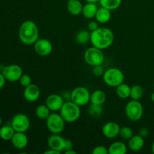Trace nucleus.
I'll return each mask as SVG.
<instances>
[{
  "label": "nucleus",
  "mask_w": 154,
  "mask_h": 154,
  "mask_svg": "<svg viewBox=\"0 0 154 154\" xmlns=\"http://www.w3.org/2000/svg\"><path fill=\"white\" fill-rule=\"evenodd\" d=\"M114 41L113 31L106 27H99L91 32L90 42L92 45L101 50H105L112 45Z\"/></svg>",
  "instance_id": "obj_1"
},
{
  "label": "nucleus",
  "mask_w": 154,
  "mask_h": 154,
  "mask_svg": "<svg viewBox=\"0 0 154 154\" xmlns=\"http://www.w3.org/2000/svg\"><path fill=\"white\" fill-rule=\"evenodd\" d=\"M18 36L20 42L24 45H34L39 38V30L37 24L32 20L23 22L19 28Z\"/></svg>",
  "instance_id": "obj_2"
},
{
  "label": "nucleus",
  "mask_w": 154,
  "mask_h": 154,
  "mask_svg": "<svg viewBox=\"0 0 154 154\" xmlns=\"http://www.w3.org/2000/svg\"><path fill=\"white\" fill-rule=\"evenodd\" d=\"M81 106L72 101H66L60 111V114L66 123H74L81 117Z\"/></svg>",
  "instance_id": "obj_3"
},
{
  "label": "nucleus",
  "mask_w": 154,
  "mask_h": 154,
  "mask_svg": "<svg viewBox=\"0 0 154 154\" xmlns=\"http://www.w3.org/2000/svg\"><path fill=\"white\" fill-rule=\"evenodd\" d=\"M102 78L105 84L111 87H118L125 79L123 72L117 68H110L105 70Z\"/></svg>",
  "instance_id": "obj_4"
},
{
  "label": "nucleus",
  "mask_w": 154,
  "mask_h": 154,
  "mask_svg": "<svg viewBox=\"0 0 154 154\" xmlns=\"http://www.w3.org/2000/svg\"><path fill=\"white\" fill-rule=\"evenodd\" d=\"M102 51L103 50H101L94 46L87 48L84 54V61L87 64L93 67L100 66L105 60V55Z\"/></svg>",
  "instance_id": "obj_5"
},
{
  "label": "nucleus",
  "mask_w": 154,
  "mask_h": 154,
  "mask_svg": "<svg viewBox=\"0 0 154 154\" xmlns=\"http://www.w3.org/2000/svg\"><path fill=\"white\" fill-rule=\"evenodd\" d=\"M66 123L61 114L57 112L50 114L46 120L47 128L52 134L62 133L66 127Z\"/></svg>",
  "instance_id": "obj_6"
},
{
  "label": "nucleus",
  "mask_w": 154,
  "mask_h": 154,
  "mask_svg": "<svg viewBox=\"0 0 154 154\" xmlns=\"http://www.w3.org/2000/svg\"><path fill=\"white\" fill-rule=\"evenodd\" d=\"M125 113L129 120L132 121H138L144 114V108L139 100H131L126 104Z\"/></svg>",
  "instance_id": "obj_7"
},
{
  "label": "nucleus",
  "mask_w": 154,
  "mask_h": 154,
  "mask_svg": "<svg viewBox=\"0 0 154 154\" xmlns=\"http://www.w3.org/2000/svg\"><path fill=\"white\" fill-rule=\"evenodd\" d=\"M91 93L84 87H77L71 92V101L79 106H84L90 102Z\"/></svg>",
  "instance_id": "obj_8"
},
{
  "label": "nucleus",
  "mask_w": 154,
  "mask_h": 154,
  "mask_svg": "<svg viewBox=\"0 0 154 154\" xmlns=\"http://www.w3.org/2000/svg\"><path fill=\"white\" fill-rule=\"evenodd\" d=\"M11 125L15 132H26L30 127V120L26 114L19 113L14 116Z\"/></svg>",
  "instance_id": "obj_9"
},
{
  "label": "nucleus",
  "mask_w": 154,
  "mask_h": 154,
  "mask_svg": "<svg viewBox=\"0 0 154 154\" xmlns=\"http://www.w3.org/2000/svg\"><path fill=\"white\" fill-rule=\"evenodd\" d=\"M2 73L5 76L6 81L10 82H16L19 81L21 76L23 75L22 68L16 64H11L5 66L3 69Z\"/></svg>",
  "instance_id": "obj_10"
},
{
  "label": "nucleus",
  "mask_w": 154,
  "mask_h": 154,
  "mask_svg": "<svg viewBox=\"0 0 154 154\" xmlns=\"http://www.w3.org/2000/svg\"><path fill=\"white\" fill-rule=\"evenodd\" d=\"M33 45L35 52L41 57L50 55L53 51L52 43L47 38H38Z\"/></svg>",
  "instance_id": "obj_11"
},
{
  "label": "nucleus",
  "mask_w": 154,
  "mask_h": 154,
  "mask_svg": "<svg viewBox=\"0 0 154 154\" xmlns=\"http://www.w3.org/2000/svg\"><path fill=\"white\" fill-rule=\"evenodd\" d=\"M64 102L65 101L63 99V96L61 95L56 94V93L48 96V98L46 99V101H45L46 105L53 112L60 111Z\"/></svg>",
  "instance_id": "obj_12"
},
{
  "label": "nucleus",
  "mask_w": 154,
  "mask_h": 154,
  "mask_svg": "<svg viewBox=\"0 0 154 154\" xmlns=\"http://www.w3.org/2000/svg\"><path fill=\"white\" fill-rule=\"evenodd\" d=\"M65 141L66 139L60 134H52L48 139V145L50 149H53L60 153L64 151Z\"/></svg>",
  "instance_id": "obj_13"
},
{
  "label": "nucleus",
  "mask_w": 154,
  "mask_h": 154,
  "mask_svg": "<svg viewBox=\"0 0 154 154\" xmlns=\"http://www.w3.org/2000/svg\"><path fill=\"white\" fill-rule=\"evenodd\" d=\"M41 96V90L36 84H31L24 88L23 97L27 102H35Z\"/></svg>",
  "instance_id": "obj_14"
},
{
  "label": "nucleus",
  "mask_w": 154,
  "mask_h": 154,
  "mask_svg": "<svg viewBox=\"0 0 154 154\" xmlns=\"http://www.w3.org/2000/svg\"><path fill=\"white\" fill-rule=\"evenodd\" d=\"M120 130V127L118 123L113 121L108 122L102 127V133L104 136L109 139H113L118 136Z\"/></svg>",
  "instance_id": "obj_15"
},
{
  "label": "nucleus",
  "mask_w": 154,
  "mask_h": 154,
  "mask_svg": "<svg viewBox=\"0 0 154 154\" xmlns=\"http://www.w3.org/2000/svg\"><path fill=\"white\" fill-rule=\"evenodd\" d=\"M11 141L14 148L17 150H23L28 145L29 139L25 132H15L14 135L11 139Z\"/></svg>",
  "instance_id": "obj_16"
},
{
  "label": "nucleus",
  "mask_w": 154,
  "mask_h": 154,
  "mask_svg": "<svg viewBox=\"0 0 154 154\" xmlns=\"http://www.w3.org/2000/svg\"><path fill=\"white\" fill-rule=\"evenodd\" d=\"M144 146V138L139 135H133L128 142V147L133 152L140 151Z\"/></svg>",
  "instance_id": "obj_17"
},
{
  "label": "nucleus",
  "mask_w": 154,
  "mask_h": 154,
  "mask_svg": "<svg viewBox=\"0 0 154 154\" xmlns=\"http://www.w3.org/2000/svg\"><path fill=\"white\" fill-rule=\"evenodd\" d=\"M98 8H99L97 7L96 3L87 2L83 6L81 14L87 19H93V18L96 17Z\"/></svg>",
  "instance_id": "obj_18"
},
{
  "label": "nucleus",
  "mask_w": 154,
  "mask_h": 154,
  "mask_svg": "<svg viewBox=\"0 0 154 154\" xmlns=\"http://www.w3.org/2000/svg\"><path fill=\"white\" fill-rule=\"evenodd\" d=\"M83 4L80 0H68L67 5V10L71 14L78 16L81 14L83 9Z\"/></svg>",
  "instance_id": "obj_19"
},
{
  "label": "nucleus",
  "mask_w": 154,
  "mask_h": 154,
  "mask_svg": "<svg viewBox=\"0 0 154 154\" xmlns=\"http://www.w3.org/2000/svg\"><path fill=\"white\" fill-rule=\"evenodd\" d=\"M95 18L99 23H106L111 18V11L101 6L98 8Z\"/></svg>",
  "instance_id": "obj_20"
},
{
  "label": "nucleus",
  "mask_w": 154,
  "mask_h": 154,
  "mask_svg": "<svg viewBox=\"0 0 154 154\" xmlns=\"http://www.w3.org/2000/svg\"><path fill=\"white\" fill-rule=\"evenodd\" d=\"M106 93L101 90H96L91 93L90 96V102L95 105H102L106 102Z\"/></svg>",
  "instance_id": "obj_21"
},
{
  "label": "nucleus",
  "mask_w": 154,
  "mask_h": 154,
  "mask_svg": "<svg viewBox=\"0 0 154 154\" xmlns=\"http://www.w3.org/2000/svg\"><path fill=\"white\" fill-rule=\"evenodd\" d=\"M127 146L121 141L112 143L108 147L109 154H125L127 152Z\"/></svg>",
  "instance_id": "obj_22"
},
{
  "label": "nucleus",
  "mask_w": 154,
  "mask_h": 154,
  "mask_svg": "<svg viewBox=\"0 0 154 154\" xmlns=\"http://www.w3.org/2000/svg\"><path fill=\"white\" fill-rule=\"evenodd\" d=\"M131 87L128 84H120L118 87H116V94L119 98L122 99H126L130 97Z\"/></svg>",
  "instance_id": "obj_23"
},
{
  "label": "nucleus",
  "mask_w": 154,
  "mask_h": 154,
  "mask_svg": "<svg viewBox=\"0 0 154 154\" xmlns=\"http://www.w3.org/2000/svg\"><path fill=\"white\" fill-rule=\"evenodd\" d=\"M90 36L91 32L90 30H81L75 35V42L79 45H86L90 42Z\"/></svg>",
  "instance_id": "obj_24"
},
{
  "label": "nucleus",
  "mask_w": 154,
  "mask_h": 154,
  "mask_svg": "<svg viewBox=\"0 0 154 154\" xmlns=\"http://www.w3.org/2000/svg\"><path fill=\"white\" fill-rule=\"evenodd\" d=\"M14 133L15 130L11 125H5L0 128V138L4 141H11Z\"/></svg>",
  "instance_id": "obj_25"
},
{
  "label": "nucleus",
  "mask_w": 154,
  "mask_h": 154,
  "mask_svg": "<svg viewBox=\"0 0 154 154\" xmlns=\"http://www.w3.org/2000/svg\"><path fill=\"white\" fill-rule=\"evenodd\" d=\"M51 111L50 108L46 105V104L44 105H38L37 108H35V115L40 120H46L47 118L51 114Z\"/></svg>",
  "instance_id": "obj_26"
},
{
  "label": "nucleus",
  "mask_w": 154,
  "mask_h": 154,
  "mask_svg": "<svg viewBox=\"0 0 154 154\" xmlns=\"http://www.w3.org/2000/svg\"><path fill=\"white\" fill-rule=\"evenodd\" d=\"M144 90L141 85L135 84L131 87L130 98L132 100H140L144 96Z\"/></svg>",
  "instance_id": "obj_27"
},
{
  "label": "nucleus",
  "mask_w": 154,
  "mask_h": 154,
  "mask_svg": "<svg viewBox=\"0 0 154 154\" xmlns=\"http://www.w3.org/2000/svg\"><path fill=\"white\" fill-rule=\"evenodd\" d=\"M102 7L108 8L110 11H114L118 8L122 3V0H99Z\"/></svg>",
  "instance_id": "obj_28"
},
{
  "label": "nucleus",
  "mask_w": 154,
  "mask_h": 154,
  "mask_svg": "<svg viewBox=\"0 0 154 154\" xmlns=\"http://www.w3.org/2000/svg\"><path fill=\"white\" fill-rule=\"evenodd\" d=\"M104 109L102 108V105H95V104H92L88 108V113L92 117H99L103 114Z\"/></svg>",
  "instance_id": "obj_29"
},
{
  "label": "nucleus",
  "mask_w": 154,
  "mask_h": 154,
  "mask_svg": "<svg viewBox=\"0 0 154 154\" xmlns=\"http://www.w3.org/2000/svg\"><path fill=\"white\" fill-rule=\"evenodd\" d=\"M119 135L123 140H129L134 135L133 130L132 128L129 127V126H123L120 128Z\"/></svg>",
  "instance_id": "obj_30"
},
{
  "label": "nucleus",
  "mask_w": 154,
  "mask_h": 154,
  "mask_svg": "<svg viewBox=\"0 0 154 154\" xmlns=\"http://www.w3.org/2000/svg\"><path fill=\"white\" fill-rule=\"evenodd\" d=\"M19 81L20 84V85L22 86V87H26L32 84V78L29 75H24L23 74V75L21 76V78H20Z\"/></svg>",
  "instance_id": "obj_31"
},
{
  "label": "nucleus",
  "mask_w": 154,
  "mask_h": 154,
  "mask_svg": "<svg viewBox=\"0 0 154 154\" xmlns=\"http://www.w3.org/2000/svg\"><path fill=\"white\" fill-rule=\"evenodd\" d=\"M93 154H108V149L106 147L102 145H99L95 147L92 151Z\"/></svg>",
  "instance_id": "obj_32"
},
{
  "label": "nucleus",
  "mask_w": 154,
  "mask_h": 154,
  "mask_svg": "<svg viewBox=\"0 0 154 154\" xmlns=\"http://www.w3.org/2000/svg\"><path fill=\"white\" fill-rule=\"evenodd\" d=\"M105 72V69H104V68L102 67V65H100V66H94L93 69V74L97 77L103 76Z\"/></svg>",
  "instance_id": "obj_33"
},
{
  "label": "nucleus",
  "mask_w": 154,
  "mask_h": 154,
  "mask_svg": "<svg viewBox=\"0 0 154 154\" xmlns=\"http://www.w3.org/2000/svg\"><path fill=\"white\" fill-rule=\"evenodd\" d=\"M99 27V22L96 20H92L90 22H89L88 24H87V28H88V30H90V32H93L94 30L97 29Z\"/></svg>",
  "instance_id": "obj_34"
},
{
  "label": "nucleus",
  "mask_w": 154,
  "mask_h": 154,
  "mask_svg": "<svg viewBox=\"0 0 154 154\" xmlns=\"http://www.w3.org/2000/svg\"><path fill=\"white\" fill-rule=\"evenodd\" d=\"M73 149V142L69 139H66L65 141V147H64V153L68 150H70Z\"/></svg>",
  "instance_id": "obj_35"
},
{
  "label": "nucleus",
  "mask_w": 154,
  "mask_h": 154,
  "mask_svg": "<svg viewBox=\"0 0 154 154\" xmlns=\"http://www.w3.org/2000/svg\"><path fill=\"white\" fill-rule=\"evenodd\" d=\"M138 135H141L143 138H146V137L148 136L149 135V130L147 129V128H141L139 129V132H138Z\"/></svg>",
  "instance_id": "obj_36"
},
{
  "label": "nucleus",
  "mask_w": 154,
  "mask_h": 154,
  "mask_svg": "<svg viewBox=\"0 0 154 154\" xmlns=\"http://www.w3.org/2000/svg\"><path fill=\"white\" fill-rule=\"evenodd\" d=\"M5 76L3 75L2 73H0V90L1 89L3 88V87L5 86Z\"/></svg>",
  "instance_id": "obj_37"
},
{
  "label": "nucleus",
  "mask_w": 154,
  "mask_h": 154,
  "mask_svg": "<svg viewBox=\"0 0 154 154\" xmlns=\"http://www.w3.org/2000/svg\"><path fill=\"white\" fill-rule=\"evenodd\" d=\"M50 153H52V154H54V153L59 154L60 153H59V152H57V151H56V150H53V149H50V150H47V151L45 152V154H50Z\"/></svg>",
  "instance_id": "obj_38"
},
{
  "label": "nucleus",
  "mask_w": 154,
  "mask_h": 154,
  "mask_svg": "<svg viewBox=\"0 0 154 154\" xmlns=\"http://www.w3.org/2000/svg\"><path fill=\"white\" fill-rule=\"evenodd\" d=\"M65 153H66V154H76L77 152L75 151V150H73V149H72V150L66 151V152H65Z\"/></svg>",
  "instance_id": "obj_39"
},
{
  "label": "nucleus",
  "mask_w": 154,
  "mask_h": 154,
  "mask_svg": "<svg viewBox=\"0 0 154 154\" xmlns=\"http://www.w3.org/2000/svg\"><path fill=\"white\" fill-rule=\"evenodd\" d=\"M87 2H93V3H96L98 2H99V0H85Z\"/></svg>",
  "instance_id": "obj_40"
},
{
  "label": "nucleus",
  "mask_w": 154,
  "mask_h": 154,
  "mask_svg": "<svg viewBox=\"0 0 154 154\" xmlns=\"http://www.w3.org/2000/svg\"><path fill=\"white\" fill-rule=\"evenodd\" d=\"M151 100H152V102L154 103V92L152 93V95H151Z\"/></svg>",
  "instance_id": "obj_41"
},
{
  "label": "nucleus",
  "mask_w": 154,
  "mask_h": 154,
  "mask_svg": "<svg viewBox=\"0 0 154 154\" xmlns=\"http://www.w3.org/2000/svg\"><path fill=\"white\" fill-rule=\"evenodd\" d=\"M151 150H152V153L154 154V141L153 143V144H152V147H151Z\"/></svg>",
  "instance_id": "obj_42"
},
{
  "label": "nucleus",
  "mask_w": 154,
  "mask_h": 154,
  "mask_svg": "<svg viewBox=\"0 0 154 154\" xmlns=\"http://www.w3.org/2000/svg\"><path fill=\"white\" fill-rule=\"evenodd\" d=\"M2 120L1 117H0V126H2Z\"/></svg>",
  "instance_id": "obj_43"
},
{
  "label": "nucleus",
  "mask_w": 154,
  "mask_h": 154,
  "mask_svg": "<svg viewBox=\"0 0 154 154\" xmlns=\"http://www.w3.org/2000/svg\"><path fill=\"white\" fill-rule=\"evenodd\" d=\"M153 87H154V81H153Z\"/></svg>",
  "instance_id": "obj_44"
}]
</instances>
